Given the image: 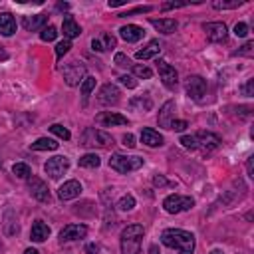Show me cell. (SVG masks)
Listing matches in <instances>:
<instances>
[{"instance_id": "obj_50", "label": "cell", "mask_w": 254, "mask_h": 254, "mask_svg": "<svg viewBox=\"0 0 254 254\" xmlns=\"http://www.w3.org/2000/svg\"><path fill=\"white\" fill-rule=\"evenodd\" d=\"M125 0H109V8H117V6H123Z\"/></svg>"}, {"instance_id": "obj_52", "label": "cell", "mask_w": 254, "mask_h": 254, "mask_svg": "<svg viewBox=\"0 0 254 254\" xmlns=\"http://www.w3.org/2000/svg\"><path fill=\"white\" fill-rule=\"evenodd\" d=\"M252 159H254V157H250L248 161H246V169H248V175H250V177H252Z\"/></svg>"}, {"instance_id": "obj_12", "label": "cell", "mask_w": 254, "mask_h": 254, "mask_svg": "<svg viewBox=\"0 0 254 254\" xmlns=\"http://www.w3.org/2000/svg\"><path fill=\"white\" fill-rule=\"evenodd\" d=\"M203 30L207 32V38L211 42H225L229 38V28L225 22H207Z\"/></svg>"}, {"instance_id": "obj_25", "label": "cell", "mask_w": 254, "mask_h": 254, "mask_svg": "<svg viewBox=\"0 0 254 254\" xmlns=\"http://www.w3.org/2000/svg\"><path fill=\"white\" fill-rule=\"evenodd\" d=\"M2 229H4V234H6V236H14V234H18V231H20L18 222H16V218H14V212H12L10 209H8L6 214H4Z\"/></svg>"}, {"instance_id": "obj_42", "label": "cell", "mask_w": 254, "mask_h": 254, "mask_svg": "<svg viewBox=\"0 0 254 254\" xmlns=\"http://www.w3.org/2000/svg\"><path fill=\"white\" fill-rule=\"evenodd\" d=\"M187 127H189V123L183 121V119H173V123H171V129L173 131H185Z\"/></svg>"}, {"instance_id": "obj_31", "label": "cell", "mask_w": 254, "mask_h": 254, "mask_svg": "<svg viewBox=\"0 0 254 254\" xmlns=\"http://www.w3.org/2000/svg\"><path fill=\"white\" fill-rule=\"evenodd\" d=\"M117 209L123 211V212L135 209V197H133V195H125V197H121L119 203H117Z\"/></svg>"}, {"instance_id": "obj_38", "label": "cell", "mask_w": 254, "mask_h": 254, "mask_svg": "<svg viewBox=\"0 0 254 254\" xmlns=\"http://www.w3.org/2000/svg\"><path fill=\"white\" fill-rule=\"evenodd\" d=\"M100 42H102V48H104V52H106V50H111V48H115V38H113L111 34H107V32H106V34L100 38Z\"/></svg>"}, {"instance_id": "obj_17", "label": "cell", "mask_w": 254, "mask_h": 254, "mask_svg": "<svg viewBox=\"0 0 254 254\" xmlns=\"http://www.w3.org/2000/svg\"><path fill=\"white\" fill-rule=\"evenodd\" d=\"M80 193H82V185L78 181H66L58 189V197L62 201H72V199L80 197Z\"/></svg>"}, {"instance_id": "obj_4", "label": "cell", "mask_w": 254, "mask_h": 254, "mask_svg": "<svg viewBox=\"0 0 254 254\" xmlns=\"http://www.w3.org/2000/svg\"><path fill=\"white\" fill-rule=\"evenodd\" d=\"M109 167L117 173H131V171H137L143 167V157H137V155H121V153H115L111 155L109 159Z\"/></svg>"}, {"instance_id": "obj_57", "label": "cell", "mask_w": 254, "mask_h": 254, "mask_svg": "<svg viewBox=\"0 0 254 254\" xmlns=\"http://www.w3.org/2000/svg\"><path fill=\"white\" fill-rule=\"evenodd\" d=\"M211 254H225V252L218 250V248H214V250H211Z\"/></svg>"}, {"instance_id": "obj_32", "label": "cell", "mask_w": 254, "mask_h": 254, "mask_svg": "<svg viewBox=\"0 0 254 254\" xmlns=\"http://www.w3.org/2000/svg\"><path fill=\"white\" fill-rule=\"evenodd\" d=\"M56 36H58V28L52 26V24H48V26L42 28V32H40V38H42L44 42H52V40H56Z\"/></svg>"}, {"instance_id": "obj_53", "label": "cell", "mask_w": 254, "mask_h": 254, "mask_svg": "<svg viewBox=\"0 0 254 254\" xmlns=\"http://www.w3.org/2000/svg\"><path fill=\"white\" fill-rule=\"evenodd\" d=\"M0 60H8V54H6V50L0 46Z\"/></svg>"}, {"instance_id": "obj_46", "label": "cell", "mask_w": 254, "mask_h": 254, "mask_svg": "<svg viewBox=\"0 0 254 254\" xmlns=\"http://www.w3.org/2000/svg\"><path fill=\"white\" fill-rule=\"evenodd\" d=\"M252 85H254V80H248L240 89H242V93L246 95V98H252Z\"/></svg>"}, {"instance_id": "obj_36", "label": "cell", "mask_w": 254, "mask_h": 254, "mask_svg": "<svg viewBox=\"0 0 254 254\" xmlns=\"http://www.w3.org/2000/svg\"><path fill=\"white\" fill-rule=\"evenodd\" d=\"M133 74H135L137 78H141V80H149V78L153 76V72H151L147 66H139V64H135V66H133Z\"/></svg>"}, {"instance_id": "obj_10", "label": "cell", "mask_w": 254, "mask_h": 254, "mask_svg": "<svg viewBox=\"0 0 254 254\" xmlns=\"http://www.w3.org/2000/svg\"><path fill=\"white\" fill-rule=\"evenodd\" d=\"M185 89L193 100H203V95L207 93V82L201 76H189L185 80Z\"/></svg>"}, {"instance_id": "obj_6", "label": "cell", "mask_w": 254, "mask_h": 254, "mask_svg": "<svg viewBox=\"0 0 254 254\" xmlns=\"http://www.w3.org/2000/svg\"><path fill=\"white\" fill-rule=\"evenodd\" d=\"M193 207H195V201L190 197H183V195H169L163 201V209L169 214H179V212H185V211L193 209Z\"/></svg>"}, {"instance_id": "obj_5", "label": "cell", "mask_w": 254, "mask_h": 254, "mask_svg": "<svg viewBox=\"0 0 254 254\" xmlns=\"http://www.w3.org/2000/svg\"><path fill=\"white\" fill-rule=\"evenodd\" d=\"M82 145L84 147H100V149H107L113 145V137L102 129H95V127H87L82 133Z\"/></svg>"}, {"instance_id": "obj_55", "label": "cell", "mask_w": 254, "mask_h": 254, "mask_svg": "<svg viewBox=\"0 0 254 254\" xmlns=\"http://www.w3.org/2000/svg\"><path fill=\"white\" fill-rule=\"evenodd\" d=\"M149 254H159V248H157V246H155V244H153V246H151V248H149Z\"/></svg>"}, {"instance_id": "obj_35", "label": "cell", "mask_w": 254, "mask_h": 254, "mask_svg": "<svg viewBox=\"0 0 254 254\" xmlns=\"http://www.w3.org/2000/svg\"><path fill=\"white\" fill-rule=\"evenodd\" d=\"M12 173H14L16 177H20V179H28V177L32 175V171H30V167H28L26 163H16V165L12 167Z\"/></svg>"}, {"instance_id": "obj_18", "label": "cell", "mask_w": 254, "mask_h": 254, "mask_svg": "<svg viewBox=\"0 0 254 254\" xmlns=\"http://www.w3.org/2000/svg\"><path fill=\"white\" fill-rule=\"evenodd\" d=\"M95 123H100L102 127H113V125H127V117L119 115V113H113V111H104L95 117Z\"/></svg>"}, {"instance_id": "obj_33", "label": "cell", "mask_w": 254, "mask_h": 254, "mask_svg": "<svg viewBox=\"0 0 254 254\" xmlns=\"http://www.w3.org/2000/svg\"><path fill=\"white\" fill-rule=\"evenodd\" d=\"M50 131H52L54 135H58L60 139H64V141H68V139L72 137V133H70V131H68L64 125H60V123H54V125L50 127Z\"/></svg>"}, {"instance_id": "obj_51", "label": "cell", "mask_w": 254, "mask_h": 254, "mask_svg": "<svg viewBox=\"0 0 254 254\" xmlns=\"http://www.w3.org/2000/svg\"><path fill=\"white\" fill-rule=\"evenodd\" d=\"M91 48H93L95 52H104V48H102V42H100V40H93V42H91Z\"/></svg>"}, {"instance_id": "obj_43", "label": "cell", "mask_w": 254, "mask_h": 254, "mask_svg": "<svg viewBox=\"0 0 254 254\" xmlns=\"http://www.w3.org/2000/svg\"><path fill=\"white\" fill-rule=\"evenodd\" d=\"M234 34H236L238 38H244V36L248 34V26H246L244 22H238V24L234 26Z\"/></svg>"}, {"instance_id": "obj_7", "label": "cell", "mask_w": 254, "mask_h": 254, "mask_svg": "<svg viewBox=\"0 0 254 254\" xmlns=\"http://www.w3.org/2000/svg\"><path fill=\"white\" fill-rule=\"evenodd\" d=\"M68 169H70V159H68V157H64V155H56V157L48 159L46 165H44L46 175H48L50 179H54V181H58V179H60L64 173H66Z\"/></svg>"}, {"instance_id": "obj_1", "label": "cell", "mask_w": 254, "mask_h": 254, "mask_svg": "<svg viewBox=\"0 0 254 254\" xmlns=\"http://www.w3.org/2000/svg\"><path fill=\"white\" fill-rule=\"evenodd\" d=\"M161 242L179 254H193L195 252V236L193 233H187L181 229H167L161 234Z\"/></svg>"}, {"instance_id": "obj_2", "label": "cell", "mask_w": 254, "mask_h": 254, "mask_svg": "<svg viewBox=\"0 0 254 254\" xmlns=\"http://www.w3.org/2000/svg\"><path fill=\"white\" fill-rule=\"evenodd\" d=\"M185 149H193V151H201V153H212L214 149H218L220 145V137L216 133L211 131H199L195 135H183L179 141Z\"/></svg>"}, {"instance_id": "obj_14", "label": "cell", "mask_w": 254, "mask_h": 254, "mask_svg": "<svg viewBox=\"0 0 254 254\" xmlns=\"http://www.w3.org/2000/svg\"><path fill=\"white\" fill-rule=\"evenodd\" d=\"M119 95H121V91L117 85L106 84V85H102V89L98 93V100L104 106H115V104H119Z\"/></svg>"}, {"instance_id": "obj_26", "label": "cell", "mask_w": 254, "mask_h": 254, "mask_svg": "<svg viewBox=\"0 0 254 254\" xmlns=\"http://www.w3.org/2000/svg\"><path fill=\"white\" fill-rule=\"evenodd\" d=\"M100 165H102V159L95 153H85L80 157V167H84V169H98Z\"/></svg>"}, {"instance_id": "obj_49", "label": "cell", "mask_w": 254, "mask_h": 254, "mask_svg": "<svg viewBox=\"0 0 254 254\" xmlns=\"http://www.w3.org/2000/svg\"><path fill=\"white\" fill-rule=\"evenodd\" d=\"M85 254H100V246L98 244H87L85 246Z\"/></svg>"}, {"instance_id": "obj_9", "label": "cell", "mask_w": 254, "mask_h": 254, "mask_svg": "<svg viewBox=\"0 0 254 254\" xmlns=\"http://www.w3.org/2000/svg\"><path fill=\"white\" fill-rule=\"evenodd\" d=\"M84 78H85V66H84V64L72 62V64H68V66L64 68V80H66V84L70 87H74L80 82H84Z\"/></svg>"}, {"instance_id": "obj_16", "label": "cell", "mask_w": 254, "mask_h": 254, "mask_svg": "<svg viewBox=\"0 0 254 254\" xmlns=\"http://www.w3.org/2000/svg\"><path fill=\"white\" fill-rule=\"evenodd\" d=\"M119 36L125 40V42H139L143 36H145V30L137 24H127V26H121L119 28Z\"/></svg>"}, {"instance_id": "obj_29", "label": "cell", "mask_w": 254, "mask_h": 254, "mask_svg": "<svg viewBox=\"0 0 254 254\" xmlns=\"http://www.w3.org/2000/svg\"><path fill=\"white\" fill-rule=\"evenodd\" d=\"M129 107H131V109H137V107H139V111H151L153 102H151L149 98H135V100L129 102Z\"/></svg>"}, {"instance_id": "obj_15", "label": "cell", "mask_w": 254, "mask_h": 254, "mask_svg": "<svg viewBox=\"0 0 254 254\" xmlns=\"http://www.w3.org/2000/svg\"><path fill=\"white\" fill-rule=\"evenodd\" d=\"M175 111H177V106L175 102H165L161 111H159V127H163V129H171V123L175 119Z\"/></svg>"}, {"instance_id": "obj_22", "label": "cell", "mask_w": 254, "mask_h": 254, "mask_svg": "<svg viewBox=\"0 0 254 254\" xmlns=\"http://www.w3.org/2000/svg\"><path fill=\"white\" fill-rule=\"evenodd\" d=\"M149 24H151L157 32H161V34H173V32L177 30V20H173V18H161V20L151 18Z\"/></svg>"}, {"instance_id": "obj_40", "label": "cell", "mask_w": 254, "mask_h": 254, "mask_svg": "<svg viewBox=\"0 0 254 254\" xmlns=\"http://www.w3.org/2000/svg\"><path fill=\"white\" fill-rule=\"evenodd\" d=\"M119 82H121V85H125L127 89H133V87H137V82H135V78H133V76H119Z\"/></svg>"}, {"instance_id": "obj_39", "label": "cell", "mask_w": 254, "mask_h": 254, "mask_svg": "<svg viewBox=\"0 0 254 254\" xmlns=\"http://www.w3.org/2000/svg\"><path fill=\"white\" fill-rule=\"evenodd\" d=\"M252 54H254V42H246L238 52H234V56H248V58Z\"/></svg>"}, {"instance_id": "obj_20", "label": "cell", "mask_w": 254, "mask_h": 254, "mask_svg": "<svg viewBox=\"0 0 254 254\" xmlns=\"http://www.w3.org/2000/svg\"><path fill=\"white\" fill-rule=\"evenodd\" d=\"M48 236H50V227L46 225L44 220H34L32 231H30V238L34 242H44Z\"/></svg>"}, {"instance_id": "obj_21", "label": "cell", "mask_w": 254, "mask_h": 254, "mask_svg": "<svg viewBox=\"0 0 254 254\" xmlns=\"http://www.w3.org/2000/svg\"><path fill=\"white\" fill-rule=\"evenodd\" d=\"M163 141H165L163 135L155 129H151V127H145V129L141 131V143H145L147 147H161Z\"/></svg>"}, {"instance_id": "obj_11", "label": "cell", "mask_w": 254, "mask_h": 254, "mask_svg": "<svg viewBox=\"0 0 254 254\" xmlns=\"http://www.w3.org/2000/svg\"><path fill=\"white\" fill-rule=\"evenodd\" d=\"M157 70H159V76H161L163 85H165L167 89H175V87H177V84H179V74H177V70H175L173 66H169V64L163 62V60H159Z\"/></svg>"}, {"instance_id": "obj_23", "label": "cell", "mask_w": 254, "mask_h": 254, "mask_svg": "<svg viewBox=\"0 0 254 254\" xmlns=\"http://www.w3.org/2000/svg\"><path fill=\"white\" fill-rule=\"evenodd\" d=\"M62 30H64V36H66V40H72V38H78L82 34V28L80 24L72 18V16H66L62 22Z\"/></svg>"}, {"instance_id": "obj_47", "label": "cell", "mask_w": 254, "mask_h": 254, "mask_svg": "<svg viewBox=\"0 0 254 254\" xmlns=\"http://www.w3.org/2000/svg\"><path fill=\"white\" fill-rule=\"evenodd\" d=\"M153 185H155V187H163V185H167V179H165L163 175H155V177H153Z\"/></svg>"}, {"instance_id": "obj_34", "label": "cell", "mask_w": 254, "mask_h": 254, "mask_svg": "<svg viewBox=\"0 0 254 254\" xmlns=\"http://www.w3.org/2000/svg\"><path fill=\"white\" fill-rule=\"evenodd\" d=\"M242 4V0H233V2H225V0H214L212 6L216 10H229V8H238Z\"/></svg>"}, {"instance_id": "obj_13", "label": "cell", "mask_w": 254, "mask_h": 254, "mask_svg": "<svg viewBox=\"0 0 254 254\" xmlns=\"http://www.w3.org/2000/svg\"><path fill=\"white\" fill-rule=\"evenodd\" d=\"M87 234V227L85 225H68L64 227L62 233H60V242H74V240H80Z\"/></svg>"}, {"instance_id": "obj_8", "label": "cell", "mask_w": 254, "mask_h": 254, "mask_svg": "<svg viewBox=\"0 0 254 254\" xmlns=\"http://www.w3.org/2000/svg\"><path fill=\"white\" fill-rule=\"evenodd\" d=\"M26 181H28V190H30L32 197H34L36 201H40V203H50V190H48V185H46L40 177L30 175Z\"/></svg>"}, {"instance_id": "obj_45", "label": "cell", "mask_w": 254, "mask_h": 254, "mask_svg": "<svg viewBox=\"0 0 254 254\" xmlns=\"http://www.w3.org/2000/svg\"><path fill=\"white\" fill-rule=\"evenodd\" d=\"M123 145L129 147V149H133V147H135V137H133L131 133H125V135H123Z\"/></svg>"}, {"instance_id": "obj_48", "label": "cell", "mask_w": 254, "mask_h": 254, "mask_svg": "<svg viewBox=\"0 0 254 254\" xmlns=\"http://www.w3.org/2000/svg\"><path fill=\"white\" fill-rule=\"evenodd\" d=\"M181 6H185V2H165L161 8L163 10H171V8H181Z\"/></svg>"}, {"instance_id": "obj_30", "label": "cell", "mask_w": 254, "mask_h": 254, "mask_svg": "<svg viewBox=\"0 0 254 254\" xmlns=\"http://www.w3.org/2000/svg\"><path fill=\"white\" fill-rule=\"evenodd\" d=\"M82 95H84V100H87L89 95H91V91L95 89V78L93 76H85L84 78V82H82Z\"/></svg>"}, {"instance_id": "obj_28", "label": "cell", "mask_w": 254, "mask_h": 254, "mask_svg": "<svg viewBox=\"0 0 254 254\" xmlns=\"http://www.w3.org/2000/svg\"><path fill=\"white\" fill-rule=\"evenodd\" d=\"M159 52H161V46H159V42H149V46L143 48V50H139V52L135 54V58H137V60H151V58H155Z\"/></svg>"}, {"instance_id": "obj_3", "label": "cell", "mask_w": 254, "mask_h": 254, "mask_svg": "<svg viewBox=\"0 0 254 254\" xmlns=\"http://www.w3.org/2000/svg\"><path fill=\"white\" fill-rule=\"evenodd\" d=\"M143 234H145V229L141 225L125 227L121 233V254H139Z\"/></svg>"}, {"instance_id": "obj_19", "label": "cell", "mask_w": 254, "mask_h": 254, "mask_svg": "<svg viewBox=\"0 0 254 254\" xmlns=\"http://www.w3.org/2000/svg\"><path fill=\"white\" fill-rule=\"evenodd\" d=\"M22 26L28 32H36L48 26V16L46 14H34V16H24L22 18Z\"/></svg>"}, {"instance_id": "obj_37", "label": "cell", "mask_w": 254, "mask_h": 254, "mask_svg": "<svg viewBox=\"0 0 254 254\" xmlns=\"http://www.w3.org/2000/svg\"><path fill=\"white\" fill-rule=\"evenodd\" d=\"M70 48H72V42H70V40H62V42L56 46V56H58V60L66 56V54L70 52Z\"/></svg>"}, {"instance_id": "obj_41", "label": "cell", "mask_w": 254, "mask_h": 254, "mask_svg": "<svg viewBox=\"0 0 254 254\" xmlns=\"http://www.w3.org/2000/svg\"><path fill=\"white\" fill-rule=\"evenodd\" d=\"M115 64L119 68H129L131 66V60L127 58L125 54H115Z\"/></svg>"}, {"instance_id": "obj_56", "label": "cell", "mask_w": 254, "mask_h": 254, "mask_svg": "<svg viewBox=\"0 0 254 254\" xmlns=\"http://www.w3.org/2000/svg\"><path fill=\"white\" fill-rule=\"evenodd\" d=\"M58 8H60V10H68L70 6H68V4H58Z\"/></svg>"}, {"instance_id": "obj_54", "label": "cell", "mask_w": 254, "mask_h": 254, "mask_svg": "<svg viewBox=\"0 0 254 254\" xmlns=\"http://www.w3.org/2000/svg\"><path fill=\"white\" fill-rule=\"evenodd\" d=\"M24 254H38V250H36V248H26Z\"/></svg>"}, {"instance_id": "obj_44", "label": "cell", "mask_w": 254, "mask_h": 254, "mask_svg": "<svg viewBox=\"0 0 254 254\" xmlns=\"http://www.w3.org/2000/svg\"><path fill=\"white\" fill-rule=\"evenodd\" d=\"M153 8L151 6H139V8H133V10H127L125 14H119V16H131V14H147L151 12Z\"/></svg>"}, {"instance_id": "obj_27", "label": "cell", "mask_w": 254, "mask_h": 254, "mask_svg": "<svg viewBox=\"0 0 254 254\" xmlns=\"http://www.w3.org/2000/svg\"><path fill=\"white\" fill-rule=\"evenodd\" d=\"M60 143H56L54 139H48V137H40L36 139L34 143L30 145V149H34V151H56Z\"/></svg>"}, {"instance_id": "obj_24", "label": "cell", "mask_w": 254, "mask_h": 254, "mask_svg": "<svg viewBox=\"0 0 254 254\" xmlns=\"http://www.w3.org/2000/svg\"><path fill=\"white\" fill-rule=\"evenodd\" d=\"M16 32V20L10 12H2L0 14V34L2 36H12Z\"/></svg>"}]
</instances>
